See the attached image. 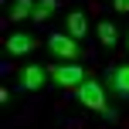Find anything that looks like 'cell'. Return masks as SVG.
Wrapping results in <instances>:
<instances>
[{
  "instance_id": "6da1fadb",
  "label": "cell",
  "mask_w": 129,
  "mask_h": 129,
  "mask_svg": "<svg viewBox=\"0 0 129 129\" xmlns=\"http://www.w3.org/2000/svg\"><path fill=\"white\" fill-rule=\"evenodd\" d=\"M75 95H78V102L85 105V109H92V112H105V116L112 119V122H119L116 116L109 112V99H105V85L99 82V78H85L82 85L75 88Z\"/></svg>"
},
{
  "instance_id": "7a4b0ae2",
  "label": "cell",
  "mask_w": 129,
  "mask_h": 129,
  "mask_svg": "<svg viewBox=\"0 0 129 129\" xmlns=\"http://www.w3.org/2000/svg\"><path fill=\"white\" fill-rule=\"evenodd\" d=\"M48 54L58 61H78L82 58V48H78V41L71 38V34H48Z\"/></svg>"
},
{
  "instance_id": "3957f363",
  "label": "cell",
  "mask_w": 129,
  "mask_h": 129,
  "mask_svg": "<svg viewBox=\"0 0 129 129\" xmlns=\"http://www.w3.org/2000/svg\"><path fill=\"white\" fill-rule=\"evenodd\" d=\"M102 85L109 95L116 99H129V64H116V68H109L102 75Z\"/></svg>"
},
{
  "instance_id": "277c9868",
  "label": "cell",
  "mask_w": 129,
  "mask_h": 129,
  "mask_svg": "<svg viewBox=\"0 0 129 129\" xmlns=\"http://www.w3.org/2000/svg\"><path fill=\"white\" fill-rule=\"evenodd\" d=\"M48 75H51V82L61 85V88H78V85L85 82V71L78 68V64H48Z\"/></svg>"
},
{
  "instance_id": "5b68a950",
  "label": "cell",
  "mask_w": 129,
  "mask_h": 129,
  "mask_svg": "<svg viewBox=\"0 0 129 129\" xmlns=\"http://www.w3.org/2000/svg\"><path fill=\"white\" fill-rule=\"evenodd\" d=\"M17 78H20V85H24L27 92H41V88L48 85V78H51V75H48V68H41V64H24Z\"/></svg>"
},
{
  "instance_id": "8992f818",
  "label": "cell",
  "mask_w": 129,
  "mask_h": 129,
  "mask_svg": "<svg viewBox=\"0 0 129 129\" xmlns=\"http://www.w3.org/2000/svg\"><path fill=\"white\" fill-rule=\"evenodd\" d=\"M4 48H7L10 54H31L34 48H38V38H34V34L17 31V34H10V38H4Z\"/></svg>"
},
{
  "instance_id": "52a82bcc",
  "label": "cell",
  "mask_w": 129,
  "mask_h": 129,
  "mask_svg": "<svg viewBox=\"0 0 129 129\" xmlns=\"http://www.w3.org/2000/svg\"><path fill=\"white\" fill-rule=\"evenodd\" d=\"M64 27H68V34H71L75 41L88 34V20H85L82 10H68V14H64Z\"/></svg>"
},
{
  "instance_id": "ba28073f",
  "label": "cell",
  "mask_w": 129,
  "mask_h": 129,
  "mask_svg": "<svg viewBox=\"0 0 129 129\" xmlns=\"http://www.w3.org/2000/svg\"><path fill=\"white\" fill-rule=\"evenodd\" d=\"M99 41H102L105 48H116L119 44V31L112 20H99Z\"/></svg>"
},
{
  "instance_id": "9c48e42d",
  "label": "cell",
  "mask_w": 129,
  "mask_h": 129,
  "mask_svg": "<svg viewBox=\"0 0 129 129\" xmlns=\"http://www.w3.org/2000/svg\"><path fill=\"white\" fill-rule=\"evenodd\" d=\"M58 7H61L58 0H38V4H34V20H38V24H41V20H48Z\"/></svg>"
},
{
  "instance_id": "30bf717a",
  "label": "cell",
  "mask_w": 129,
  "mask_h": 129,
  "mask_svg": "<svg viewBox=\"0 0 129 129\" xmlns=\"http://www.w3.org/2000/svg\"><path fill=\"white\" fill-rule=\"evenodd\" d=\"M24 17H34V0H14L10 20H24Z\"/></svg>"
},
{
  "instance_id": "8fae6325",
  "label": "cell",
  "mask_w": 129,
  "mask_h": 129,
  "mask_svg": "<svg viewBox=\"0 0 129 129\" xmlns=\"http://www.w3.org/2000/svg\"><path fill=\"white\" fill-rule=\"evenodd\" d=\"M116 10L119 14H129V0H116Z\"/></svg>"
},
{
  "instance_id": "7c38bea8",
  "label": "cell",
  "mask_w": 129,
  "mask_h": 129,
  "mask_svg": "<svg viewBox=\"0 0 129 129\" xmlns=\"http://www.w3.org/2000/svg\"><path fill=\"white\" fill-rule=\"evenodd\" d=\"M126 48H129V34H126Z\"/></svg>"
}]
</instances>
